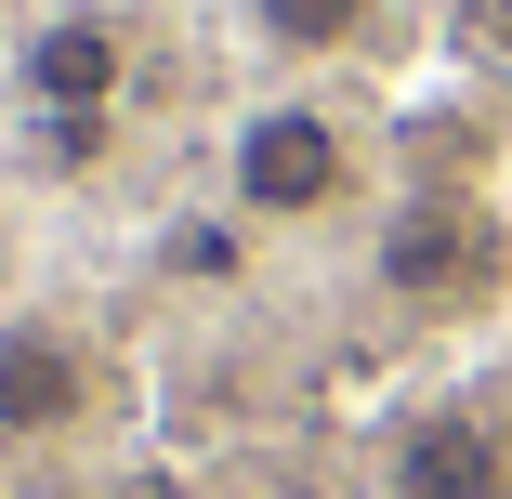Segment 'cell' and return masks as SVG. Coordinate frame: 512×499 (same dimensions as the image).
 <instances>
[{"label":"cell","mask_w":512,"mask_h":499,"mask_svg":"<svg viewBox=\"0 0 512 499\" xmlns=\"http://www.w3.org/2000/svg\"><path fill=\"white\" fill-rule=\"evenodd\" d=\"M381 289L407 316H486L512 289V211L473 184H407L381 224Z\"/></svg>","instance_id":"6da1fadb"},{"label":"cell","mask_w":512,"mask_h":499,"mask_svg":"<svg viewBox=\"0 0 512 499\" xmlns=\"http://www.w3.org/2000/svg\"><path fill=\"white\" fill-rule=\"evenodd\" d=\"M224 197L250 224H329L355 197V145L329 106H250L237 145H224Z\"/></svg>","instance_id":"7a4b0ae2"},{"label":"cell","mask_w":512,"mask_h":499,"mask_svg":"<svg viewBox=\"0 0 512 499\" xmlns=\"http://www.w3.org/2000/svg\"><path fill=\"white\" fill-rule=\"evenodd\" d=\"M381 486L394 499H512V447H499V394H434L381 434Z\"/></svg>","instance_id":"3957f363"},{"label":"cell","mask_w":512,"mask_h":499,"mask_svg":"<svg viewBox=\"0 0 512 499\" xmlns=\"http://www.w3.org/2000/svg\"><path fill=\"white\" fill-rule=\"evenodd\" d=\"M92 421V355L66 329H0V447H53Z\"/></svg>","instance_id":"277c9868"},{"label":"cell","mask_w":512,"mask_h":499,"mask_svg":"<svg viewBox=\"0 0 512 499\" xmlns=\"http://www.w3.org/2000/svg\"><path fill=\"white\" fill-rule=\"evenodd\" d=\"M27 106L53 132H106V106H119V27L106 14H53L27 40Z\"/></svg>","instance_id":"5b68a950"},{"label":"cell","mask_w":512,"mask_h":499,"mask_svg":"<svg viewBox=\"0 0 512 499\" xmlns=\"http://www.w3.org/2000/svg\"><path fill=\"white\" fill-rule=\"evenodd\" d=\"M250 27H263L276 53L316 66V53H355V40L381 27V0H250Z\"/></svg>","instance_id":"8992f818"},{"label":"cell","mask_w":512,"mask_h":499,"mask_svg":"<svg viewBox=\"0 0 512 499\" xmlns=\"http://www.w3.org/2000/svg\"><path fill=\"white\" fill-rule=\"evenodd\" d=\"M499 40H512V0H499Z\"/></svg>","instance_id":"52a82bcc"}]
</instances>
